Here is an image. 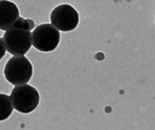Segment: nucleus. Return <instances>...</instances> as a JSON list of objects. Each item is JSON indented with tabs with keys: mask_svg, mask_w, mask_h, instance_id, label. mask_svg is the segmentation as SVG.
<instances>
[{
	"mask_svg": "<svg viewBox=\"0 0 155 130\" xmlns=\"http://www.w3.org/2000/svg\"><path fill=\"white\" fill-rule=\"evenodd\" d=\"M13 27L30 30V24H29L28 21L24 19V18H21V17H19V18H18V21H16V23H15V25H14ZM30 31H31V30H30Z\"/></svg>",
	"mask_w": 155,
	"mask_h": 130,
	"instance_id": "6e6552de",
	"label": "nucleus"
},
{
	"mask_svg": "<svg viewBox=\"0 0 155 130\" xmlns=\"http://www.w3.org/2000/svg\"><path fill=\"white\" fill-rule=\"evenodd\" d=\"M14 107L9 95L0 93V121L7 119L13 113Z\"/></svg>",
	"mask_w": 155,
	"mask_h": 130,
	"instance_id": "0eeeda50",
	"label": "nucleus"
},
{
	"mask_svg": "<svg viewBox=\"0 0 155 130\" xmlns=\"http://www.w3.org/2000/svg\"><path fill=\"white\" fill-rule=\"evenodd\" d=\"M6 52V48L5 46L4 42L2 38H0V60L3 58Z\"/></svg>",
	"mask_w": 155,
	"mask_h": 130,
	"instance_id": "1a4fd4ad",
	"label": "nucleus"
},
{
	"mask_svg": "<svg viewBox=\"0 0 155 130\" xmlns=\"http://www.w3.org/2000/svg\"><path fill=\"white\" fill-rule=\"evenodd\" d=\"M10 98L14 109L21 113H30L36 110L40 98L37 89L28 84L15 86Z\"/></svg>",
	"mask_w": 155,
	"mask_h": 130,
	"instance_id": "f03ea898",
	"label": "nucleus"
},
{
	"mask_svg": "<svg viewBox=\"0 0 155 130\" xmlns=\"http://www.w3.org/2000/svg\"><path fill=\"white\" fill-rule=\"evenodd\" d=\"M33 73V65L24 55L11 57L4 68L5 80L15 86L27 84L31 79Z\"/></svg>",
	"mask_w": 155,
	"mask_h": 130,
	"instance_id": "f257e3e1",
	"label": "nucleus"
},
{
	"mask_svg": "<svg viewBox=\"0 0 155 130\" xmlns=\"http://www.w3.org/2000/svg\"><path fill=\"white\" fill-rule=\"evenodd\" d=\"M3 42L6 51L14 56H23L32 46L30 30L12 27L3 35Z\"/></svg>",
	"mask_w": 155,
	"mask_h": 130,
	"instance_id": "7ed1b4c3",
	"label": "nucleus"
},
{
	"mask_svg": "<svg viewBox=\"0 0 155 130\" xmlns=\"http://www.w3.org/2000/svg\"><path fill=\"white\" fill-rule=\"evenodd\" d=\"M27 21H28L29 24H30V30H31L32 29H33V27H34V23H33V21H32V20H30V19H27Z\"/></svg>",
	"mask_w": 155,
	"mask_h": 130,
	"instance_id": "9d476101",
	"label": "nucleus"
},
{
	"mask_svg": "<svg viewBox=\"0 0 155 130\" xmlns=\"http://www.w3.org/2000/svg\"><path fill=\"white\" fill-rule=\"evenodd\" d=\"M50 21L51 25L59 31L69 32L77 28L80 16L78 11L71 5L62 4L53 9Z\"/></svg>",
	"mask_w": 155,
	"mask_h": 130,
	"instance_id": "39448f33",
	"label": "nucleus"
},
{
	"mask_svg": "<svg viewBox=\"0 0 155 130\" xmlns=\"http://www.w3.org/2000/svg\"><path fill=\"white\" fill-rule=\"evenodd\" d=\"M20 17L18 6L8 0H0V30H8Z\"/></svg>",
	"mask_w": 155,
	"mask_h": 130,
	"instance_id": "423d86ee",
	"label": "nucleus"
},
{
	"mask_svg": "<svg viewBox=\"0 0 155 130\" xmlns=\"http://www.w3.org/2000/svg\"><path fill=\"white\" fill-rule=\"evenodd\" d=\"M60 39V32L51 24H41L32 32V45L42 52L55 50Z\"/></svg>",
	"mask_w": 155,
	"mask_h": 130,
	"instance_id": "20e7f679",
	"label": "nucleus"
}]
</instances>
